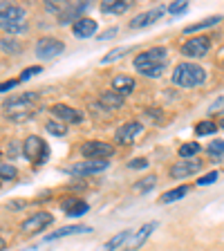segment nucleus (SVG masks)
I'll return each instance as SVG.
<instances>
[{
	"label": "nucleus",
	"instance_id": "f257e3e1",
	"mask_svg": "<svg viewBox=\"0 0 224 251\" xmlns=\"http://www.w3.org/2000/svg\"><path fill=\"white\" fill-rule=\"evenodd\" d=\"M36 103H38V92L31 90V92H23V94H16V97H9V99L2 103V110H5V115L9 117L11 121H25L36 112Z\"/></svg>",
	"mask_w": 224,
	"mask_h": 251
},
{
	"label": "nucleus",
	"instance_id": "f03ea898",
	"mask_svg": "<svg viewBox=\"0 0 224 251\" xmlns=\"http://www.w3.org/2000/svg\"><path fill=\"white\" fill-rule=\"evenodd\" d=\"M206 81V70L195 63H179L173 70V83L179 88H198Z\"/></svg>",
	"mask_w": 224,
	"mask_h": 251
},
{
	"label": "nucleus",
	"instance_id": "7ed1b4c3",
	"mask_svg": "<svg viewBox=\"0 0 224 251\" xmlns=\"http://www.w3.org/2000/svg\"><path fill=\"white\" fill-rule=\"evenodd\" d=\"M23 155L29 159L34 166H43L50 157V146L45 144V139L38 135H29L23 141Z\"/></svg>",
	"mask_w": 224,
	"mask_h": 251
},
{
	"label": "nucleus",
	"instance_id": "20e7f679",
	"mask_svg": "<svg viewBox=\"0 0 224 251\" xmlns=\"http://www.w3.org/2000/svg\"><path fill=\"white\" fill-rule=\"evenodd\" d=\"M52 222H54V215L52 213H47V211H38V213L29 215V218H25L21 222V233L36 235V233H41L43 229H47Z\"/></svg>",
	"mask_w": 224,
	"mask_h": 251
},
{
	"label": "nucleus",
	"instance_id": "39448f33",
	"mask_svg": "<svg viewBox=\"0 0 224 251\" xmlns=\"http://www.w3.org/2000/svg\"><path fill=\"white\" fill-rule=\"evenodd\" d=\"M211 50V38L209 36H198V38H188L182 45V54L188 58H202L206 56Z\"/></svg>",
	"mask_w": 224,
	"mask_h": 251
},
{
	"label": "nucleus",
	"instance_id": "423d86ee",
	"mask_svg": "<svg viewBox=\"0 0 224 251\" xmlns=\"http://www.w3.org/2000/svg\"><path fill=\"white\" fill-rule=\"evenodd\" d=\"M81 152H83L85 159H110L115 148L105 141H85L81 146Z\"/></svg>",
	"mask_w": 224,
	"mask_h": 251
},
{
	"label": "nucleus",
	"instance_id": "0eeeda50",
	"mask_svg": "<svg viewBox=\"0 0 224 251\" xmlns=\"http://www.w3.org/2000/svg\"><path fill=\"white\" fill-rule=\"evenodd\" d=\"M155 229H157V222H146V225L139 226L135 233H130V238L125 240L124 249H125V251H137V249H141V247H144V242L150 238Z\"/></svg>",
	"mask_w": 224,
	"mask_h": 251
},
{
	"label": "nucleus",
	"instance_id": "6e6552de",
	"mask_svg": "<svg viewBox=\"0 0 224 251\" xmlns=\"http://www.w3.org/2000/svg\"><path fill=\"white\" fill-rule=\"evenodd\" d=\"M63 50H65V45H63V41H58V38L45 36L36 43V54L41 58H45V61H50V58H54V56H61Z\"/></svg>",
	"mask_w": 224,
	"mask_h": 251
},
{
	"label": "nucleus",
	"instance_id": "1a4fd4ad",
	"mask_svg": "<svg viewBox=\"0 0 224 251\" xmlns=\"http://www.w3.org/2000/svg\"><path fill=\"white\" fill-rule=\"evenodd\" d=\"M164 14H166V9H164V7H155V9L144 11V14L135 16V18L130 21V29H141V27L155 25L157 21H162V18H164Z\"/></svg>",
	"mask_w": 224,
	"mask_h": 251
},
{
	"label": "nucleus",
	"instance_id": "9d476101",
	"mask_svg": "<svg viewBox=\"0 0 224 251\" xmlns=\"http://www.w3.org/2000/svg\"><path fill=\"white\" fill-rule=\"evenodd\" d=\"M50 112H52L56 119L65 121V124H81L83 121V115H81V110L72 108V105H65V103H56L50 108Z\"/></svg>",
	"mask_w": 224,
	"mask_h": 251
},
{
	"label": "nucleus",
	"instance_id": "9b49d317",
	"mask_svg": "<svg viewBox=\"0 0 224 251\" xmlns=\"http://www.w3.org/2000/svg\"><path fill=\"white\" fill-rule=\"evenodd\" d=\"M108 159H85L72 166V175H94V173H103L108 168Z\"/></svg>",
	"mask_w": 224,
	"mask_h": 251
},
{
	"label": "nucleus",
	"instance_id": "f8f14e48",
	"mask_svg": "<svg viewBox=\"0 0 224 251\" xmlns=\"http://www.w3.org/2000/svg\"><path fill=\"white\" fill-rule=\"evenodd\" d=\"M144 132V126L139 124V121H128V124H124L117 130V135H115V139H117V144H132V139H135L137 135H141Z\"/></svg>",
	"mask_w": 224,
	"mask_h": 251
},
{
	"label": "nucleus",
	"instance_id": "ddd939ff",
	"mask_svg": "<svg viewBox=\"0 0 224 251\" xmlns=\"http://www.w3.org/2000/svg\"><path fill=\"white\" fill-rule=\"evenodd\" d=\"M202 171V162H193V159H186V162H179L171 168V177L173 179H184V177H191L195 173Z\"/></svg>",
	"mask_w": 224,
	"mask_h": 251
},
{
	"label": "nucleus",
	"instance_id": "4468645a",
	"mask_svg": "<svg viewBox=\"0 0 224 251\" xmlns=\"http://www.w3.org/2000/svg\"><path fill=\"white\" fill-rule=\"evenodd\" d=\"M25 21V9L14 2H2L0 5V23H21Z\"/></svg>",
	"mask_w": 224,
	"mask_h": 251
},
{
	"label": "nucleus",
	"instance_id": "2eb2a0df",
	"mask_svg": "<svg viewBox=\"0 0 224 251\" xmlns=\"http://www.w3.org/2000/svg\"><path fill=\"white\" fill-rule=\"evenodd\" d=\"M72 34L76 38H90L97 34V21L88 18V16H81L76 23L72 25Z\"/></svg>",
	"mask_w": 224,
	"mask_h": 251
},
{
	"label": "nucleus",
	"instance_id": "dca6fc26",
	"mask_svg": "<svg viewBox=\"0 0 224 251\" xmlns=\"http://www.w3.org/2000/svg\"><path fill=\"white\" fill-rule=\"evenodd\" d=\"M166 47H150L146 52H141L139 56H135V65H144V63H166Z\"/></svg>",
	"mask_w": 224,
	"mask_h": 251
},
{
	"label": "nucleus",
	"instance_id": "f3484780",
	"mask_svg": "<svg viewBox=\"0 0 224 251\" xmlns=\"http://www.w3.org/2000/svg\"><path fill=\"white\" fill-rule=\"evenodd\" d=\"M78 233H92V226H88V225H68V226H61V229L52 231V235H47L45 240H61V238H68V235H78Z\"/></svg>",
	"mask_w": 224,
	"mask_h": 251
},
{
	"label": "nucleus",
	"instance_id": "a211bd4d",
	"mask_svg": "<svg viewBox=\"0 0 224 251\" xmlns=\"http://www.w3.org/2000/svg\"><path fill=\"white\" fill-rule=\"evenodd\" d=\"M85 9H88V2H78V5H70L68 2V5L63 7L61 14H58V23L65 25V23H70V21H78L76 16H81Z\"/></svg>",
	"mask_w": 224,
	"mask_h": 251
},
{
	"label": "nucleus",
	"instance_id": "6ab92c4d",
	"mask_svg": "<svg viewBox=\"0 0 224 251\" xmlns=\"http://www.w3.org/2000/svg\"><path fill=\"white\" fill-rule=\"evenodd\" d=\"M135 90V78L132 76H115L112 78V92H117V94H121V97H128V94Z\"/></svg>",
	"mask_w": 224,
	"mask_h": 251
},
{
	"label": "nucleus",
	"instance_id": "aec40b11",
	"mask_svg": "<svg viewBox=\"0 0 224 251\" xmlns=\"http://www.w3.org/2000/svg\"><path fill=\"white\" fill-rule=\"evenodd\" d=\"M130 233H132L130 229L119 231V233H117V235H112V238H110L108 242H103V245H101L97 251H115V249H119L121 245H125V240L130 238Z\"/></svg>",
	"mask_w": 224,
	"mask_h": 251
},
{
	"label": "nucleus",
	"instance_id": "412c9836",
	"mask_svg": "<svg viewBox=\"0 0 224 251\" xmlns=\"http://www.w3.org/2000/svg\"><path fill=\"white\" fill-rule=\"evenodd\" d=\"M124 97L121 94H117V92H103L99 97V103L103 105L105 110H119L121 105H124Z\"/></svg>",
	"mask_w": 224,
	"mask_h": 251
},
{
	"label": "nucleus",
	"instance_id": "4be33fe9",
	"mask_svg": "<svg viewBox=\"0 0 224 251\" xmlns=\"http://www.w3.org/2000/svg\"><path fill=\"white\" fill-rule=\"evenodd\" d=\"M135 68L139 70L141 74H146V76L157 78V76H162V74H164L166 63H144V65H135Z\"/></svg>",
	"mask_w": 224,
	"mask_h": 251
},
{
	"label": "nucleus",
	"instance_id": "5701e85b",
	"mask_svg": "<svg viewBox=\"0 0 224 251\" xmlns=\"http://www.w3.org/2000/svg\"><path fill=\"white\" fill-rule=\"evenodd\" d=\"M130 7V2H125V0H108L101 5V11L103 14H125Z\"/></svg>",
	"mask_w": 224,
	"mask_h": 251
},
{
	"label": "nucleus",
	"instance_id": "b1692460",
	"mask_svg": "<svg viewBox=\"0 0 224 251\" xmlns=\"http://www.w3.org/2000/svg\"><path fill=\"white\" fill-rule=\"evenodd\" d=\"M220 21H222V16H209V18H204V21L195 23V25H188V27H184V34H193V31L206 29V27H215Z\"/></svg>",
	"mask_w": 224,
	"mask_h": 251
},
{
	"label": "nucleus",
	"instance_id": "393cba45",
	"mask_svg": "<svg viewBox=\"0 0 224 251\" xmlns=\"http://www.w3.org/2000/svg\"><path fill=\"white\" fill-rule=\"evenodd\" d=\"M88 209H90V204L83 202V200H72V204H70V206H65V211H68L70 218H78V215L88 213Z\"/></svg>",
	"mask_w": 224,
	"mask_h": 251
},
{
	"label": "nucleus",
	"instance_id": "a878e982",
	"mask_svg": "<svg viewBox=\"0 0 224 251\" xmlns=\"http://www.w3.org/2000/svg\"><path fill=\"white\" fill-rule=\"evenodd\" d=\"M186 193H188V186H177V188H173V191H166V193L162 195V200H159V202H162V204L177 202V200H182Z\"/></svg>",
	"mask_w": 224,
	"mask_h": 251
},
{
	"label": "nucleus",
	"instance_id": "bb28decb",
	"mask_svg": "<svg viewBox=\"0 0 224 251\" xmlns=\"http://www.w3.org/2000/svg\"><path fill=\"white\" fill-rule=\"evenodd\" d=\"M0 29H5L7 34H25L29 27H27L25 21H21V23H0Z\"/></svg>",
	"mask_w": 224,
	"mask_h": 251
},
{
	"label": "nucleus",
	"instance_id": "cd10ccee",
	"mask_svg": "<svg viewBox=\"0 0 224 251\" xmlns=\"http://www.w3.org/2000/svg\"><path fill=\"white\" fill-rule=\"evenodd\" d=\"M0 47H2V50H5L7 54H18V52L23 50V45L18 43V38H2Z\"/></svg>",
	"mask_w": 224,
	"mask_h": 251
},
{
	"label": "nucleus",
	"instance_id": "c85d7f7f",
	"mask_svg": "<svg viewBox=\"0 0 224 251\" xmlns=\"http://www.w3.org/2000/svg\"><path fill=\"white\" fill-rule=\"evenodd\" d=\"M218 130V126L213 124V121H199L198 126H195V135L202 137V135H213V132Z\"/></svg>",
	"mask_w": 224,
	"mask_h": 251
},
{
	"label": "nucleus",
	"instance_id": "c756f323",
	"mask_svg": "<svg viewBox=\"0 0 224 251\" xmlns=\"http://www.w3.org/2000/svg\"><path fill=\"white\" fill-rule=\"evenodd\" d=\"M199 144L198 141H186L184 146H179V157H193V155H198L199 152Z\"/></svg>",
	"mask_w": 224,
	"mask_h": 251
},
{
	"label": "nucleus",
	"instance_id": "7c9ffc66",
	"mask_svg": "<svg viewBox=\"0 0 224 251\" xmlns=\"http://www.w3.org/2000/svg\"><path fill=\"white\" fill-rule=\"evenodd\" d=\"M155 184H157V175H148V177L139 179V182L135 184V191H139V193H146V191H150Z\"/></svg>",
	"mask_w": 224,
	"mask_h": 251
},
{
	"label": "nucleus",
	"instance_id": "2f4dec72",
	"mask_svg": "<svg viewBox=\"0 0 224 251\" xmlns=\"http://www.w3.org/2000/svg\"><path fill=\"white\" fill-rule=\"evenodd\" d=\"M128 52H130V47H117V50H112V52H108V54H105V56L101 58V63H103V65H105V63H112V61H117V58H121V56H124V54H128Z\"/></svg>",
	"mask_w": 224,
	"mask_h": 251
},
{
	"label": "nucleus",
	"instance_id": "473e14b6",
	"mask_svg": "<svg viewBox=\"0 0 224 251\" xmlns=\"http://www.w3.org/2000/svg\"><path fill=\"white\" fill-rule=\"evenodd\" d=\"M18 177V171L11 164H0V179H16Z\"/></svg>",
	"mask_w": 224,
	"mask_h": 251
},
{
	"label": "nucleus",
	"instance_id": "72a5a7b5",
	"mask_svg": "<svg viewBox=\"0 0 224 251\" xmlns=\"http://www.w3.org/2000/svg\"><path fill=\"white\" fill-rule=\"evenodd\" d=\"M47 132H52V135H56V137H63L68 130H65V126L58 124V121H50V124H47Z\"/></svg>",
	"mask_w": 224,
	"mask_h": 251
},
{
	"label": "nucleus",
	"instance_id": "f704fd0d",
	"mask_svg": "<svg viewBox=\"0 0 224 251\" xmlns=\"http://www.w3.org/2000/svg\"><path fill=\"white\" fill-rule=\"evenodd\" d=\"M218 177H220V173L218 171H211V173H206V175H202V177L198 179V184H199V186H209V184H213Z\"/></svg>",
	"mask_w": 224,
	"mask_h": 251
},
{
	"label": "nucleus",
	"instance_id": "c9c22d12",
	"mask_svg": "<svg viewBox=\"0 0 224 251\" xmlns=\"http://www.w3.org/2000/svg\"><path fill=\"white\" fill-rule=\"evenodd\" d=\"M206 152H209V155H222V152H224V141L215 139L213 144H209V148H206Z\"/></svg>",
	"mask_w": 224,
	"mask_h": 251
},
{
	"label": "nucleus",
	"instance_id": "e433bc0d",
	"mask_svg": "<svg viewBox=\"0 0 224 251\" xmlns=\"http://www.w3.org/2000/svg\"><path fill=\"white\" fill-rule=\"evenodd\" d=\"M186 9H188V2L186 0H179V2H173L166 11H171V14H184Z\"/></svg>",
	"mask_w": 224,
	"mask_h": 251
},
{
	"label": "nucleus",
	"instance_id": "4c0bfd02",
	"mask_svg": "<svg viewBox=\"0 0 224 251\" xmlns=\"http://www.w3.org/2000/svg\"><path fill=\"white\" fill-rule=\"evenodd\" d=\"M41 65H31V68H27V70H23V74H21V78L18 81H27V78H31L34 74H41Z\"/></svg>",
	"mask_w": 224,
	"mask_h": 251
},
{
	"label": "nucleus",
	"instance_id": "58836bf2",
	"mask_svg": "<svg viewBox=\"0 0 224 251\" xmlns=\"http://www.w3.org/2000/svg\"><path fill=\"white\" fill-rule=\"evenodd\" d=\"M222 110H224V94H222V97H218V99H215L213 103L209 105V112H211V115H215V112H222Z\"/></svg>",
	"mask_w": 224,
	"mask_h": 251
},
{
	"label": "nucleus",
	"instance_id": "ea45409f",
	"mask_svg": "<svg viewBox=\"0 0 224 251\" xmlns=\"http://www.w3.org/2000/svg\"><path fill=\"white\" fill-rule=\"evenodd\" d=\"M128 166H130L132 171H139V168H146L148 166V159H146V157H137V159H132Z\"/></svg>",
	"mask_w": 224,
	"mask_h": 251
},
{
	"label": "nucleus",
	"instance_id": "a19ab883",
	"mask_svg": "<svg viewBox=\"0 0 224 251\" xmlns=\"http://www.w3.org/2000/svg\"><path fill=\"white\" fill-rule=\"evenodd\" d=\"M18 85V78H11V81H5V83H0V92H7V90L16 88Z\"/></svg>",
	"mask_w": 224,
	"mask_h": 251
},
{
	"label": "nucleus",
	"instance_id": "79ce46f5",
	"mask_svg": "<svg viewBox=\"0 0 224 251\" xmlns=\"http://www.w3.org/2000/svg\"><path fill=\"white\" fill-rule=\"evenodd\" d=\"M117 31H119V29H117V27H110L108 31H103V34H101V36H99V41H108V38L117 36Z\"/></svg>",
	"mask_w": 224,
	"mask_h": 251
},
{
	"label": "nucleus",
	"instance_id": "37998d69",
	"mask_svg": "<svg viewBox=\"0 0 224 251\" xmlns=\"http://www.w3.org/2000/svg\"><path fill=\"white\" fill-rule=\"evenodd\" d=\"M5 245H7V242L2 240V238H0V251H5Z\"/></svg>",
	"mask_w": 224,
	"mask_h": 251
},
{
	"label": "nucleus",
	"instance_id": "c03bdc74",
	"mask_svg": "<svg viewBox=\"0 0 224 251\" xmlns=\"http://www.w3.org/2000/svg\"><path fill=\"white\" fill-rule=\"evenodd\" d=\"M220 128H222V130H224V119H222V121H220Z\"/></svg>",
	"mask_w": 224,
	"mask_h": 251
}]
</instances>
